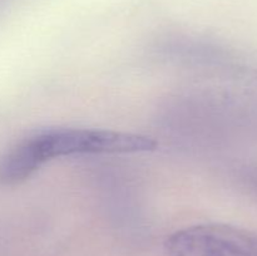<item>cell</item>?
Returning a JSON list of instances; mask_svg holds the SVG:
<instances>
[{"label": "cell", "mask_w": 257, "mask_h": 256, "mask_svg": "<svg viewBox=\"0 0 257 256\" xmlns=\"http://www.w3.org/2000/svg\"><path fill=\"white\" fill-rule=\"evenodd\" d=\"M157 141L123 131L82 127H49L33 131L18 141L0 160V185L15 186L32 177L45 163L87 155L152 152Z\"/></svg>", "instance_id": "1"}, {"label": "cell", "mask_w": 257, "mask_h": 256, "mask_svg": "<svg viewBox=\"0 0 257 256\" xmlns=\"http://www.w3.org/2000/svg\"><path fill=\"white\" fill-rule=\"evenodd\" d=\"M165 247L168 256H257V233L227 223H197L171 233Z\"/></svg>", "instance_id": "2"}]
</instances>
